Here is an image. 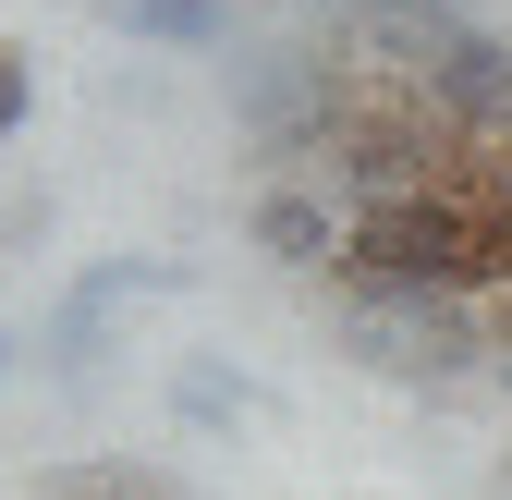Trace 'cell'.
<instances>
[{"instance_id": "obj_12", "label": "cell", "mask_w": 512, "mask_h": 500, "mask_svg": "<svg viewBox=\"0 0 512 500\" xmlns=\"http://www.w3.org/2000/svg\"><path fill=\"white\" fill-rule=\"evenodd\" d=\"M488 171H500V183H512V135H500V147H488Z\"/></svg>"}, {"instance_id": "obj_7", "label": "cell", "mask_w": 512, "mask_h": 500, "mask_svg": "<svg viewBox=\"0 0 512 500\" xmlns=\"http://www.w3.org/2000/svg\"><path fill=\"white\" fill-rule=\"evenodd\" d=\"M122 37H159V49H220L232 37V0H110Z\"/></svg>"}, {"instance_id": "obj_8", "label": "cell", "mask_w": 512, "mask_h": 500, "mask_svg": "<svg viewBox=\"0 0 512 500\" xmlns=\"http://www.w3.org/2000/svg\"><path fill=\"white\" fill-rule=\"evenodd\" d=\"M244 415V379H220V366H183V427H232Z\"/></svg>"}, {"instance_id": "obj_1", "label": "cell", "mask_w": 512, "mask_h": 500, "mask_svg": "<svg viewBox=\"0 0 512 500\" xmlns=\"http://www.w3.org/2000/svg\"><path fill=\"white\" fill-rule=\"evenodd\" d=\"M330 281H354V293H476V171L427 183V196H391V208H354Z\"/></svg>"}, {"instance_id": "obj_5", "label": "cell", "mask_w": 512, "mask_h": 500, "mask_svg": "<svg viewBox=\"0 0 512 500\" xmlns=\"http://www.w3.org/2000/svg\"><path fill=\"white\" fill-rule=\"evenodd\" d=\"M171 269L159 257H110V269H86L74 293H61V318H49V379H86V366H98V342H110V318H122V305H135V293H159Z\"/></svg>"}, {"instance_id": "obj_3", "label": "cell", "mask_w": 512, "mask_h": 500, "mask_svg": "<svg viewBox=\"0 0 512 500\" xmlns=\"http://www.w3.org/2000/svg\"><path fill=\"white\" fill-rule=\"evenodd\" d=\"M464 37H476L464 0H354L342 13V61L354 74H391V86H427Z\"/></svg>"}, {"instance_id": "obj_10", "label": "cell", "mask_w": 512, "mask_h": 500, "mask_svg": "<svg viewBox=\"0 0 512 500\" xmlns=\"http://www.w3.org/2000/svg\"><path fill=\"white\" fill-rule=\"evenodd\" d=\"M476 318H488V379H512V293H476Z\"/></svg>"}, {"instance_id": "obj_2", "label": "cell", "mask_w": 512, "mask_h": 500, "mask_svg": "<svg viewBox=\"0 0 512 500\" xmlns=\"http://www.w3.org/2000/svg\"><path fill=\"white\" fill-rule=\"evenodd\" d=\"M342 354L403 391H464L488 379V318L476 293H354L342 281Z\"/></svg>"}, {"instance_id": "obj_11", "label": "cell", "mask_w": 512, "mask_h": 500, "mask_svg": "<svg viewBox=\"0 0 512 500\" xmlns=\"http://www.w3.org/2000/svg\"><path fill=\"white\" fill-rule=\"evenodd\" d=\"M86 500H159V488H135V476H98V488H86Z\"/></svg>"}, {"instance_id": "obj_4", "label": "cell", "mask_w": 512, "mask_h": 500, "mask_svg": "<svg viewBox=\"0 0 512 500\" xmlns=\"http://www.w3.org/2000/svg\"><path fill=\"white\" fill-rule=\"evenodd\" d=\"M427 110L452 122V147H464V159H488V147L512 135V37H488V25H476V37L427 74Z\"/></svg>"}, {"instance_id": "obj_13", "label": "cell", "mask_w": 512, "mask_h": 500, "mask_svg": "<svg viewBox=\"0 0 512 500\" xmlns=\"http://www.w3.org/2000/svg\"><path fill=\"white\" fill-rule=\"evenodd\" d=\"M0 379H13V342H0Z\"/></svg>"}, {"instance_id": "obj_6", "label": "cell", "mask_w": 512, "mask_h": 500, "mask_svg": "<svg viewBox=\"0 0 512 500\" xmlns=\"http://www.w3.org/2000/svg\"><path fill=\"white\" fill-rule=\"evenodd\" d=\"M244 232H256V257H269V269H342V208L317 196V183H269Z\"/></svg>"}, {"instance_id": "obj_9", "label": "cell", "mask_w": 512, "mask_h": 500, "mask_svg": "<svg viewBox=\"0 0 512 500\" xmlns=\"http://www.w3.org/2000/svg\"><path fill=\"white\" fill-rule=\"evenodd\" d=\"M25 122H37V74H25V49H13V37H0V147H13V135H25Z\"/></svg>"}]
</instances>
